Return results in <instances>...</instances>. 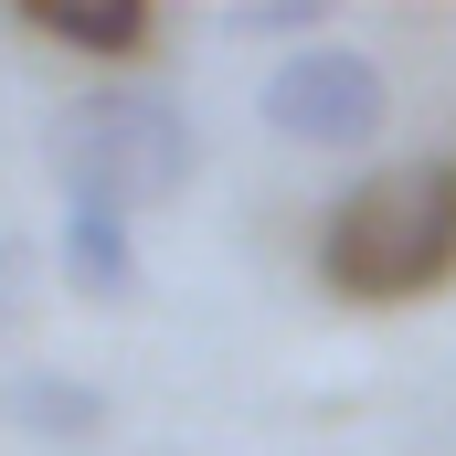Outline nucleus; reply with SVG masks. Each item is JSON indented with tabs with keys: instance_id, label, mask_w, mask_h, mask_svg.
Returning <instances> with one entry per match:
<instances>
[{
	"instance_id": "1",
	"label": "nucleus",
	"mask_w": 456,
	"mask_h": 456,
	"mask_svg": "<svg viewBox=\"0 0 456 456\" xmlns=\"http://www.w3.org/2000/svg\"><path fill=\"white\" fill-rule=\"evenodd\" d=\"M456 276V159L361 170L319 224V287L350 308H403Z\"/></svg>"
},
{
	"instance_id": "2",
	"label": "nucleus",
	"mask_w": 456,
	"mask_h": 456,
	"mask_svg": "<svg viewBox=\"0 0 456 456\" xmlns=\"http://www.w3.org/2000/svg\"><path fill=\"white\" fill-rule=\"evenodd\" d=\"M53 159H64V202L138 213L202 170V127H191V107H170L149 86H96L53 117Z\"/></svg>"
},
{
	"instance_id": "3",
	"label": "nucleus",
	"mask_w": 456,
	"mask_h": 456,
	"mask_svg": "<svg viewBox=\"0 0 456 456\" xmlns=\"http://www.w3.org/2000/svg\"><path fill=\"white\" fill-rule=\"evenodd\" d=\"M255 107H265L276 138H297V149H371L382 117H393V86H382V64L350 53V43H297V53L255 86Z\"/></svg>"
},
{
	"instance_id": "4",
	"label": "nucleus",
	"mask_w": 456,
	"mask_h": 456,
	"mask_svg": "<svg viewBox=\"0 0 456 456\" xmlns=\"http://www.w3.org/2000/svg\"><path fill=\"white\" fill-rule=\"evenodd\" d=\"M0 414L32 446H96L107 436V382H86V371H11L0 382Z\"/></svg>"
},
{
	"instance_id": "5",
	"label": "nucleus",
	"mask_w": 456,
	"mask_h": 456,
	"mask_svg": "<svg viewBox=\"0 0 456 456\" xmlns=\"http://www.w3.org/2000/svg\"><path fill=\"white\" fill-rule=\"evenodd\" d=\"M53 255H64L75 297H127V287H138V255H127V213H107V202H64V233H53Z\"/></svg>"
},
{
	"instance_id": "6",
	"label": "nucleus",
	"mask_w": 456,
	"mask_h": 456,
	"mask_svg": "<svg viewBox=\"0 0 456 456\" xmlns=\"http://www.w3.org/2000/svg\"><path fill=\"white\" fill-rule=\"evenodd\" d=\"M21 21L43 43H64V53H96V64L149 43V0H21Z\"/></svg>"
},
{
	"instance_id": "7",
	"label": "nucleus",
	"mask_w": 456,
	"mask_h": 456,
	"mask_svg": "<svg viewBox=\"0 0 456 456\" xmlns=\"http://www.w3.org/2000/svg\"><path fill=\"white\" fill-rule=\"evenodd\" d=\"M233 32H308V43H330V0H244Z\"/></svg>"
},
{
	"instance_id": "8",
	"label": "nucleus",
	"mask_w": 456,
	"mask_h": 456,
	"mask_svg": "<svg viewBox=\"0 0 456 456\" xmlns=\"http://www.w3.org/2000/svg\"><path fill=\"white\" fill-rule=\"evenodd\" d=\"M32 319V244L21 233H0V340Z\"/></svg>"
}]
</instances>
